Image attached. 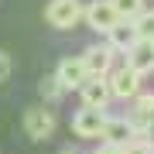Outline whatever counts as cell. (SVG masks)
I'll return each instance as SVG.
<instances>
[{
    "label": "cell",
    "mask_w": 154,
    "mask_h": 154,
    "mask_svg": "<svg viewBox=\"0 0 154 154\" xmlns=\"http://www.w3.org/2000/svg\"><path fill=\"white\" fill-rule=\"evenodd\" d=\"M82 11H86L82 0H48L45 21H48V28H55V31H72L79 21H82Z\"/></svg>",
    "instance_id": "1"
},
{
    "label": "cell",
    "mask_w": 154,
    "mask_h": 154,
    "mask_svg": "<svg viewBox=\"0 0 154 154\" xmlns=\"http://www.w3.org/2000/svg\"><path fill=\"white\" fill-rule=\"evenodd\" d=\"M106 120H110V113L99 110V106H79L75 116H72V130H75V137H82V140H103Z\"/></svg>",
    "instance_id": "2"
},
{
    "label": "cell",
    "mask_w": 154,
    "mask_h": 154,
    "mask_svg": "<svg viewBox=\"0 0 154 154\" xmlns=\"http://www.w3.org/2000/svg\"><path fill=\"white\" fill-rule=\"evenodd\" d=\"M106 82H110V93H113V99H134V96L140 93L144 75H140V72L134 69V65L120 62V65H113V69H110Z\"/></svg>",
    "instance_id": "3"
},
{
    "label": "cell",
    "mask_w": 154,
    "mask_h": 154,
    "mask_svg": "<svg viewBox=\"0 0 154 154\" xmlns=\"http://www.w3.org/2000/svg\"><path fill=\"white\" fill-rule=\"evenodd\" d=\"M82 17H86V24H89L96 34H110L116 24H120V14L113 11L110 0H89L86 11H82Z\"/></svg>",
    "instance_id": "4"
},
{
    "label": "cell",
    "mask_w": 154,
    "mask_h": 154,
    "mask_svg": "<svg viewBox=\"0 0 154 154\" xmlns=\"http://www.w3.org/2000/svg\"><path fill=\"white\" fill-rule=\"evenodd\" d=\"M89 79V69H86V58L82 55H65L55 69V82L62 89H79Z\"/></svg>",
    "instance_id": "5"
},
{
    "label": "cell",
    "mask_w": 154,
    "mask_h": 154,
    "mask_svg": "<svg viewBox=\"0 0 154 154\" xmlns=\"http://www.w3.org/2000/svg\"><path fill=\"white\" fill-rule=\"evenodd\" d=\"M55 127H58L55 113L45 110V106H34V110L24 113V134H28L31 140H48L51 134H55Z\"/></svg>",
    "instance_id": "6"
},
{
    "label": "cell",
    "mask_w": 154,
    "mask_h": 154,
    "mask_svg": "<svg viewBox=\"0 0 154 154\" xmlns=\"http://www.w3.org/2000/svg\"><path fill=\"white\" fill-rule=\"evenodd\" d=\"M79 99H82V106H99V110H106V103L113 99L110 82H106L103 75H89L86 82L79 86Z\"/></svg>",
    "instance_id": "7"
},
{
    "label": "cell",
    "mask_w": 154,
    "mask_h": 154,
    "mask_svg": "<svg viewBox=\"0 0 154 154\" xmlns=\"http://www.w3.org/2000/svg\"><path fill=\"white\" fill-rule=\"evenodd\" d=\"M82 58H86V69H89V75H110V69H113V62H116V51L110 48V45H89V48L82 51Z\"/></svg>",
    "instance_id": "8"
},
{
    "label": "cell",
    "mask_w": 154,
    "mask_h": 154,
    "mask_svg": "<svg viewBox=\"0 0 154 154\" xmlns=\"http://www.w3.org/2000/svg\"><path fill=\"white\" fill-rule=\"evenodd\" d=\"M137 123H134L130 120V116H110V120H106V130H103V140L106 144H116V147H123V144L127 140H134V137H137Z\"/></svg>",
    "instance_id": "9"
},
{
    "label": "cell",
    "mask_w": 154,
    "mask_h": 154,
    "mask_svg": "<svg viewBox=\"0 0 154 154\" xmlns=\"http://www.w3.org/2000/svg\"><path fill=\"white\" fill-rule=\"evenodd\" d=\"M127 116L137 123L140 134H147V127L154 123V93H137L130 99V113H127Z\"/></svg>",
    "instance_id": "10"
},
{
    "label": "cell",
    "mask_w": 154,
    "mask_h": 154,
    "mask_svg": "<svg viewBox=\"0 0 154 154\" xmlns=\"http://www.w3.org/2000/svg\"><path fill=\"white\" fill-rule=\"evenodd\" d=\"M123 62H127V65H134L140 75L154 72V41H140V38H137V45L123 55Z\"/></svg>",
    "instance_id": "11"
},
{
    "label": "cell",
    "mask_w": 154,
    "mask_h": 154,
    "mask_svg": "<svg viewBox=\"0 0 154 154\" xmlns=\"http://www.w3.org/2000/svg\"><path fill=\"white\" fill-rule=\"evenodd\" d=\"M106 45H110V48L116 51V55H127V51H130L134 45H137L134 24H130V21H120V24H116V28L110 31V41H106Z\"/></svg>",
    "instance_id": "12"
},
{
    "label": "cell",
    "mask_w": 154,
    "mask_h": 154,
    "mask_svg": "<svg viewBox=\"0 0 154 154\" xmlns=\"http://www.w3.org/2000/svg\"><path fill=\"white\" fill-rule=\"evenodd\" d=\"M130 24H134V34L140 41H154V7H144Z\"/></svg>",
    "instance_id": "13"
},
{
    "label": "cell",
    "mask_w": 154,
    "mask_h": 154,
    "mask_svg": "<svg viewBox=\"0 0 154 154\" xmlns=\"http://www.w3.org/2000/svg\"><path fill=\"white\" fill-rule=\"evenodd\" d=\"M113 4V11L120 14V21H134L144 7H147V0H110Z\"/></svg>",
    "instance_id": "14"
},
{
    "label": "cell",
    "mask_w": 154,
    "mask_h": 154,
    "mask_svg": "<svg viewBox=\"0 0 154 154\" xmlns=\"http://www.w3.org/2000/svg\"><path fill=\"white\" fill-rule=\"evenodd\" d=\"M120 151H123V154H154V140L147 137V134H137V137L127 140Z\"/></svg>",
    "instance_id": "15"
},
{
    "label": "cell",
    "mask_w": 154,
    "mask_h": 154,
    "mask_svg": "<svg viewBox=\"0 0 154 154\" xmlns=\"http://www.w3.org/2000/svg\"><path fill=\"white\" fill-rule=\"evenodd\" d=\"M41 96H45V99H62V86L55 82V75L41 82Z\"/></svg>",
    "instance_id": "16"
},
{
    "label": "cell",
    "mask_w": 154,
    "mask_h": 154,
    "mask_svg": "<svg viewBox=\"0 0 154 154\" xmlns=\"http://www.w3.org/2000/svg\"><path fill=\"white\" fill-rule=\"evenodd\" d=\"M7 75H11V55H7V51H0V82H4Z\"/></svg>",
    "instance_id": "17"
},
{
    "label": "cell",
    "mask_w": 154,
    "mask_h": 154,
    "mask_svg": "<svg viewBox=\"0 0 154 154\" xmlns=\"http://www.w3.org/2000/svg\"><path fill=\"white\" fill-rule=\"evenodd\" d=\"M93 154H123V151L116 147V144H106V140H103V144H99V147H96Z\"/></svg>",
    "instance_id": "18"
},
{
    "label": "cell",
    "mask_w": 154,
    "mask_h": 154,
    "mask_svg": "<svg viewBox=\"0 0 154 154\" xmlns=\"http://www.w3.org/2000/svg\"><path fill=\"white\" fill-rule=\"evenodd\" d=\"M65 154H72V151H65Z\"/></svg>",
    "instance_id": "19"
}]
</instances>
